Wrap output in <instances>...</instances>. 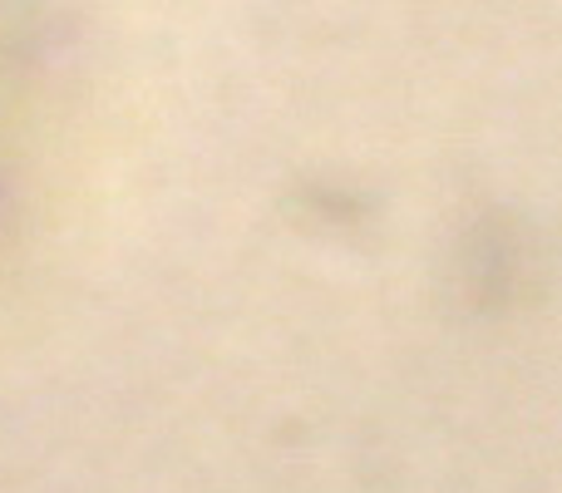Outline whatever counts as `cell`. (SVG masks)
<instances>
[{"label":"cell","instance_id":"obj_1","mask_svg":"<svg viewBox=\"0 0 562 493\" xmlns=\"http://www.w3.org/2000/svg\"><path fill=\"white\" fill-rule=\"evenodd\" d=\"M5 35H10V0H0V45H5Z\"/></svg>","mask_w":562,"mask_h":493}]
</instances>
